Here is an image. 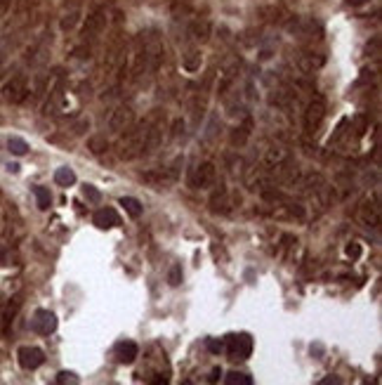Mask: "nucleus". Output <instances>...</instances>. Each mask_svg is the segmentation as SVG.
I'll use <instances>...</instances> for the list:
<instances>
[{
	"label": "nucleus",
	"mask_w": 382,
	"mask_h": 385,
	"mask_svg": "<svg viewBox=\"0 0 382 385\" xmlns=\"http://www.w3.org/2000/svg\"><path fill=\"white\" fill-rule=\"evenodd\" d=\"M121 206H123L125 213L132 215V218H139V215H142V211H144L142 203H139L137 199H132V196H123V199H121Z\"/></svg>",
	"instance_id": "b1692460"
},
{
	"label": "nucleus",
	"mask_w": 382,
	"mask_h": 385,
	"mask_svg": "<svg viewBox=\"0 0 382 385\" xmlns=\"http://www.w3.org/2000/svg\"><path fill=\"white\" fill-rule=\"evenodd\" d=\"M57 383H78V378H75L73 373L62 371V373H59V376H57Z\"/></svg>",
	"instance_id": "e433bc0d"
},
{
	"label": "nucleus",
	"mask_w": 382,
	"mask_h": 385,
	"mask_svg": "<svg viewBox=\"0 0 382 385\" xmlns=\"http://www.w3.org/2000/svg\"><path fill=\"white\" fill-rule=\"evenodd\" d=\"M85 130H90V118H81V121H75V123L71 125V132H73V135H83Z\"/></svg>",
	"instance_id": "473e14b6"
},
{
	"label": "nucleus",
	"mask_w": 382,
	"mask_h": 385,
	"mask_svg": "<svg viewBox=\"0 0 382 385\" xmlns=\"http://www.w3.org/2000/svg\"><path fill=\"white\" fill-rule=\"evenodd\" d=\"M35 333H41V336H50L52 331L57 329V317L50 312V309H38L33 314V322H31Z\"/></svg>",
	"instance_id": "9b49d317"
},
{
	"label": "nucleus",
	"mask_w": 382,
	"mask_h": 385,
	"mask_svg": "<svg viewBox=\"0 0 382 385\" xmlns=\"http://www.w3.org/2000/svg\"><path fill=\"white\" fill-rule=\"evenodd\" d=\"M208 350L219 355V352H224V343H222V340H208Z\"/></svg>",
	"instance_id": "c9c22d12"
},
{
	"label": "nucleus",
	"mask_w": 382,
	"mask_h": 385,
	"mask_svg": "<svg viewBox=\"0 0 382 385\" xmlns=\"http://www.w3.org/2000/svg\"><path fill=\"white\" fill-rule=\"evenodd\" d=\"M19 307H21V298L17 296V298H12L10 303H7V307H5V312H3V324H5V329L12 324V319H14V314L19 312Z\"/></svg>",
	"instance_id": "5701e85b"
},
{
	"label": "nucleus",
	"mask_w": 382,
	"mask_h": 385,
	"mask_svg": "<svg viewBox=\"0 0 382 385\" xmlns=\"http://www.w3.org/2000/svg\"><path fill=\"white\" fill-rule=\"evenodd\" d=\"M189 109H191V118H194V123H201V118H203V114H205V102L203 99L196 97V99L189 104Z\"/></svg>",
	"instance_id": "cd10ccee"
},
{
	"label": "nucleus",
	"mask_w": 382,
	"mask_h": 385,
	"mask_svg": "<svg viewBox=\"0 0 382 385\" xmlns=\"http://www.w3.org/2000/svg\"><path fill=\"white\" fill-rule=\"evenodd\" d=\"M380 203L377 201H363L361 206H359V211H356V218H359V222L361 225H366V227H377L380 225Z\"/></svg>",
	"instance_id": "9d476101"
},
{
	"label": "nucleus",
	"mask_w": 382,
	"mask_h": 385,
	"mask_svg": "<svg viewBox=\"0 0 382 385\" xmlns=\"http://www.w3.org/2000/svg\"><path fill=\"white\" fill-rule=\"evenodd\" d=\"M224 352L229 355V359H248L250 352H253V340L248 333H241V336H229L224 343Z\"/></svg>",
	"instance_id": "39448f33"
},
{
	"label": "nucleus",
	"mask_w": 382,
	"mask_h": 385,
	"mask_svg": "<svg viewBox=\"0 0 382 385\" xmlns=\"http://www.w3.org/2000/svg\"><path fill=\"white\" fill-rule=\"evenodd\" d=\"M182 66H184L186 71H196V69H201V55H198L196 50H194V52H189V55L184 57Z\"/></svg>",
	"instance_id": "c756f323"
},
{
	"label": "nucleus",
	"mask_w": 382,
	"mask_h": 385,
	"mask_svg": "<svg viewBox=\"0 0 382 385\" xmlns=\"http://www.w3.org/2000/svg\"><path fill=\"white\" fill-rule=\"evenodd\" d=\"M250 118H246V123L239 125V128H234L232 132V145L234 147H243L248 142V137H250Z\"/></svg>",
	"instance_id": "412c9836"
},
{
	"label": "nucleus",
	"mask_w": 382,
	"mask_h": 385,
	"mask_svg": "<svg viewBox=\"0 0 382 385\" xmlns=\"http://www.w3.org/2000/svg\"><path fill=\"white\" fill-rule=\"evenodd\" d=\"M189 36L194 38V41H198V43L208 41V36H210V24H208V21H201V19L191 21L189 24Z\"/></svg>",
	"instance_id": "6ab92c4d"
},
{
	"label": "nucleus",
	"mask_w": 382,
	"mask_h": 385,
	"mask_svg": "<svg viewBox=\"0 0 382 385\" xmlns=\"http://www.w3.org/2000/svg\"><path fill=\"white\" fill-rule=\"evenodd\" d=\"M215 178H217V168H215V163L205 161V163H201L196 168V172H194L191 187H194V189H210Z\"/></svg>",
	"instance_id": "0eeeda50"
},
{
	"label": "nucleus",
	"mask_w": 382,
	"mask_h": 385,
	"mask_svg": "<svg viewBox=\"0 0 382 385\" xmlns=\"http://www.w3.org/2000/svg\"><path fill=\"white\" fill-rule=\"evenodd\" d=\"M132 123H135V111H132V107H128V104H118L116 109L109 114V121H106L109 132H116V135L128 130Z\"/></svg>",
	"instance_id": "7ed1b4c3"
},
{
	"label": "nucleus",
	"mask_w": 382,
	"mask_h": 385,
	"mask_svg": "<svg viewBox=\"0 0 382 385\" xmlns=\"http://www.w3.org/2000/svg\"><path fill=\"white\" fill-rule=\"evenodd\" d=\"M323 57L321 55H314V52H302L300 57H297V69L302 71V74H314L316 69H321L323 66Z\"/></svg>",
	"instance_id": "2eb2a0df"
},
{
	"label": "nucleus",
	"mask_w": 382,
	"mask_h": 385,
	"mask_svg": "<svg viewBox=\"0 0 382 385\" xmlns=\"http://www.w3.org/2000/svg\"><path fill=\"white\" fill-rule=\"evenodd\" d=\"M293 189L295 192H300V194H312V192H316L321 185H323V175L321 172H297L293 178Z\"/></svg>",
	"instance_id": "6e6552de"
},
{
	"label": "nucleus",
	"mask_w": 382,
	"mask_h": 385,
	"mask_svg": "<svg viewBox=\"0 0 382 385\" xmlns=\"http://www.w3.org/2000/svg\"><path fill=\"white\" fill-rule=\"evenodd\" d=\"M33 194H35V201H38V208H41V211H48V208L52 206V196H50V192L45 187H33Z\"/></svg>",
	"instance_id": "bb28decb"
},
{
	"label": "nucleus",
	"mask_w": 382,
	"mask_h": 385,
	"mask_svg": "<svg viewBox=\"0 0 382 385\" xmlns=\"http://www.w3.org/2000/svg\"><path fill=\"white\" fill-rule=\"evenodd\" d=\"M10 5H12V0H0V17H5V12L10 10Z\"/></svg>",
	"instance_id": "58836bf2"
},
{
	"label": "nucleus",
	"mask_w": 382,
	"mask_h": 385,
	"mask_svg": "<svg viewBox=\"0 0 382 385\" xmlns=\"http://www.w3.org/2000/svg\"><path fill=\"white\" fill-rule=\"evenodd\" d=\"M236 74H239V64H232V66H226V69L219 74V83H217V92H219V95H224V90L234 83Z\"/></svg>",
	"instance_id": "aec40b11"
},
{
	"label": "nucleus",
	"mask_w": 382,
	"mask_h": 385,
	"mask_svg": "<svg viewBox=\"0 0 382 385\" xmlns=\"http://www.w3.org/2000/svg\"><path fill=\"white\" fill-rule=\"evenodd\" d=\"M75 24H78V12H68L66 17L62 19V28H64V31H71Z\"/></svg>",
	"instance_id": "72a5a7b5"
},
{
	"label": "nucleus",
	"mask_w": 382,
	"mask_h": 385,
	"mask_svg": "<svg viewBox=\"0 0 382 385\" xmlns=\"http://www.w3.org/2000/svg\"><path fill=\"white\" fill-rule=\"evenodd\" d=\"M55 182L59 187H71L75 182V172L71 170V168H59V170L55 172Z\"/></svg>",
	"instance_id": "393cba45"
},
{
	"label": "nucleus",
	"mask_w": 382,
	"mask_h": 385,
	"mask_svg": "<svg viewBox=\"0 0 382 385\" xmlns=\"http://www.w3.org/2000/svg\"><path fill=\"white\" fill-rule=\"evenodd\" d=\"M269 102H272L274 107H279V109H290V107L297 104V92H295L293 88H279V90H274Z\"/></svg>",
	"instance_id": "ddd939ff"
},
{
	"label": "nucleus",
	"mask_w": 382,
	"mask_h": 385,
	"mask_svg": "<svg viewBox=\"0 0 382 385\" xmlns=\"http://www.w3.org/2000/svg\"><path fill=\"white\" fill-rule=\"evenodd\" d=\"M83 194H85V199H88L90 203H99V201H102V192H99V189H95L92 185L85 187V189H83Z\"/></svg>",
	"instance_id": "2f4dec72"
},
{
	"label": "nucleus",
	"mask_w": 382,
	"mask_h": 385,
	"mask_svg": "<svg viewBox=\"0 0 382 385\" xmlns=\"http://www.w3.org/2000/svg\"><path fill=\"white\" fill-rule=\"evenodd\" d=\"M168 284L170 286H179L182 284V265H172L168 269Z\"/></svg>",
	"instance_id": "7c9ffc66"
},
{
	"label": "nucleus",
	"mask_w": 382,
	"mask_h": 385,
	"mask_svg": "<svg viewBox=\"0 0 382 385\" xmlns=\"http://www.w3.org/2000/svg\"><path fill=\"white\" fill-rule=\"evenodd\" d=\"M226 383L229 385H253V378L248 373H239V371H232L226 376Z\"/></svg>",
	"instance_id": "c85d7f7f"
},
{
	"label": "nucleus",
	"mask_w": 382,
	"mask_h": 385,
	"mask_svg": "<svg viewBox=\"0 0 382 385\" xmlns=\"http://www.w3.org/2000/svg\"><path fill=\"white\" fill-rule=\"evenodd\" d=\"M323 118H326V102H323L321 97H316V99H312V102L304 107V114H302L304 130H307L309 135H314Z\"/></svg>",
	"instance_id": "f03ea898"
},
{
	"label": "nucleus",
	"mask_w": 382,
	"mask_h": 385,
	"mask_svg": "<svg viewBox=\"0 0 382 385\" xmlns=\"http://www.w3.org/2000/svg\"><path fill=\"white\" fill-rule=\"evenodd\" d=\"M88 149L92 154H104L106 149H109V139H106V135H90L88 137Z\"/></svg>",
	"instance_id": "4be33fe9"
},
{
	"label": "nucleus",
	"mask_w": 382,
	"mask_h": 385,
	"mask_svg": "<svg viewBox=\"0 0 382 385\" xmlns=\"http://www.w3.org/2000/svg\"><path fill=\"white\" fill-rule=\"evenodd\" d=\"M95 225L99 229H111V227H116V225H121V220H118L113 208H104V211H97L95 213Z\"/></svg>",
	"instance_id": "f3484780"
},
{
	"label": "nucleus",
	"mask_w": 382,
	"mask_h": 385,
	"mask_svg": "<svg viewBox=\"0 0 382 385\" xmlns=\"http://www.w3.org/2000/svg\"><path fill=\"white\" fill-rule=\"evenodd\" d=\"M28 97V88H26V78L24 76H14L3 85V99L10 104H21Z\"/></svg>",
	"instance_id": "423d86ee"
},
{
	"label": "nucleus",
	"mask_w": 382,
	"mask_h": 385,
	"mask_svg": "<svg viewBox=\"0 0 382 385\" xmlns=\"http://www.w3.org/2000/svg\"><path fill=\"white\" fill-rule=\"evenodd\" d=\"M17 357H19V364L26 371H33V369H38L45 362V352L41 347H35V345H24V347H19Z\"/></svg>",
	"instance_id": "1a4fd4ad"
},
{
	"label": "nucleus",
	"mask_w": 382,
	"mask_h": 385,
	"mask_svg": "<svg viewBox=\"0 0 382 385\" xmlns=\"http://www.w3.org/2000/svg\"><path fill=\"white\" fill-rule=\"evenodd\" d=\"M179 135H184V121L182 118H177L172 123V137H179Z\"/></svg>",
	"instance_id": "f704fd0d"
},
{
	"label": "nucleus",
	"mask_w": 382,
	"mask_h": 385,
	"mask_svg": "<svg viewBox=\"0 0 382 385\" xmlns=\"http://www.w3.org/2000/svg\"><path fill=\"white\" fill-rule=\"evenodd\" d=\"M219 376H222V371H219V369H215V371H212V376H210V380H212V383H215V380H217Z\"/></svg>",
	"instance_id": "79ce46f5"
},
{
	"label": "nucleus",
	"mask_w": 382,
	"mask_h": 385,
	"mask_svg": "<svg viewBox=\"0 0 382 385\" xmlns=\"http://www.w3.org/2000/svg\"><path fill=\"white\" fill-rule=\"evenodd\" d=\"M368 0H347V5H352V7H359V5H366Z\"/></svg>",
	"instance_id": "ea45409f"
},
{
	"label": "nucleus",
	"mask_w": 382,
	"mask_h": 385,
	"mask_svg": "<svg viewBox=\"0 0 382 385\" xmlns=\"http://www.w3.org/2000/svg\"><path fill=\"white\" fill-rule=\"evenodd\" d=\"M137 355H139V347L132 340H123V343L116 345V357L121 364H132L137 359Z\"/></svg>",
	"instance_id": "dca6fc26"
},
{
	"label": "nucleus",
	"mask_w": 382,
	"mask_h": 385,
	"mask_svg": "<svg viewBox=\"0 0 382 385\" xmlns=\"http://www.w3.org/2000/svg\"><path fill=\"white\" fill-rule=\"evenodd\" d=\"M359 253H361L359 243H349V246H347V255H352V258H359Z\"/></svg>",
	"instance_id": "4c0bfd02"
},
{
	"label": "nucleus",
	"mask_w": 382,
	"mask_h": 385,
	"mask_svg": "<svg viewBox=\"0 0 382 385\" xmlns=\"http://www.w3.org/2000/svg\"><path fill=\"white\" fill-rule=\"evenodd\" d=\"M7 149L14 156H24L28 152V145H26V139H21V137H10L7 139Z\"/></svg>",
	"instance_id": "a878e982"
},
{
	"label": "nucleus",
	"mask_w": 382,
	"mask_h": 385,
	"mask_svg": "<svg viewBox=\"0 0 382 385\" xmlns=\"http://www.w3.org/2000/svg\"><path fill=\"white\" fill-rule=\"evenodd\" d=\"M165 118H151L149 128H146V137H144V149L142 154H154L165 139Z\"/></svg>",
	"instance_id": "20e7f679"
},
{
	"label": "nucleus",
	"mask_w": 382,
	"mask_h": 385,
	"mask_svg": "<svg viewBox=\"0 0 382 385\" xmlns=\"http://www.w3.org/2000/svg\"><path fill=\"white\" fill-rule=\"evenodd\" d=\"M330 383L337 385V383H340V378H335V376H333V378H323V380H321V385H330Z\"/></svg>",
	"instance_id": "a19ab883"
},
{
	"label": "nucleus",
	"mask_w": 382,
	"mask_h": 385,
	"mask_svg": "<svg viewBox=\"0 0 382 385\" xmlns=\"http://www.w3.org/2000/svg\"><path fill=\"white\" fill-rule=\"evenodd\" d=\"M146 128H149V121H146V123H139V125L132 123L128 130L121 132L123 137H121V142H118V156L123 158V161H132V158L142 156Z\"/></svg>",
	"instance_id": "f257e3e1"
},
{
	"label": "nucleus",
	"mask_w": 382,
	"mask_h": 385,
	"mask_svg": "<svg viewBox=\"0 0 382 385\" xmlns=\"http://www.w3.org/2000/svg\"><path fill=\"white\" fill-rule=\"evenodd\" d=\"M104 24H106V17H104L102 10H97V12H92L88 17V21H85V28H83V36L85 38H95V36L102 33V28Z\"/></svg>",
	"instance_id": "4468645a"
},
{
	"label": "nucleus",
	"mask_w": 382,
	"mask_h": 385,
	"mask_svg": "<svg viewBox=\"0 0 382 385\" xmlns=\"http://www.w3.org/2000/svg\"><path fill=\"white\" fill-rule=\"evenodd\" d=\"M142 180L146 182V185H151V187H163L175 178H172L170 172H165V170H146V172H142Z\"/></svg>",
	"instance_id": "a211bd4d"
},
{
	"label": "nucleus",
	"mask_w": 382,
	"mask_h": 385,
	"mask_svg": "<svg viewBox=\"0 0 382 385\" xmlns=\"http://www.w3.org/2000/svg\"><path fill=\"white\" fill-rule=\"evenodd\" d=\"M288 158H293V156H290V149L286 145H272L264 152V156H262V165L264 168H274V165H279V163H286Z\"/></svg>",
	"instance_id": "f8f14e48"
}]
</instances>
